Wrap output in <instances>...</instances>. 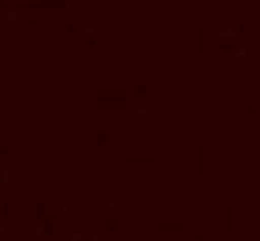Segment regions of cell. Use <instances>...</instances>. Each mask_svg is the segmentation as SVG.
Here are the masks:
<instances>
[]
</instances>
